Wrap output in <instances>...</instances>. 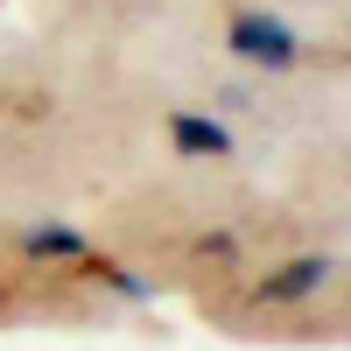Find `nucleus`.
I'll use <instances>...</instances> for the list:
<instances>
[{"mask_svg":"<svg viewBox=\"0 0 351 351\" xmlns=\"http://www.w3.org/2000/svg\"><path fill=\"white\" fill-rule=\"evenodd\" d=\"M302 49L309 43L267 8H232V21H225V56L246 64V71H295Z\"/></svg>","mask_w":351,"mask_h":351,"instance_id":"obj_1","label":"nucleus"},{"mask_svg":"<svg viewBox=\"0 0 351 351\" xmlns=\"http://www.w3.org/2000/svg\"><path fill=\"white\" fill-rule=\"evenodd\" d=\"M169 148L176 162H232L239 155V141H232V127L218 120V112H204V106H169Z\"/></svg>","mask_w":351,"mask_h":351,"instance_id":"obj_2","label":"nucleus"},{"mask_svg":"<svg viewBox=\"0 0 351 351\" xmlns=\"http://www.w3.org/2000/svg\"><path fill=\"white\" fill-rule=\"evenodd\" d=\"M330 281H337V253H302V260H288V267L260 274V281H253V302H260V309H288V302L324 295Z\"/></svg>","mask_w":351,"mask_h":351,"instance_id":"obj_3","label":"nucleus"},{"mask_svg":"<svg viewBox=\"0 0 351 351\" xmlns=\"http://www.w3.org/2000/svg\"><path fill=\"white\" fill-rule=\"evenodd\" d=\"M71 267L92 288H106L112 302H127V309H148L155 302V274H141V267H127V260H112V253H84V260H71Z\"/></svg>","mask_w":351,"mask_h":351,"instance_id":"obj_4","label":"nucleus"},{"mask_svg":"<svg viewBox=\"0 0 351 351\" xmlns=\"http://www.w3.org/2000/svg\"><path fill=\"white\" fill-rule=\"evenodd\" d=\"M14 246H21V260H43V267H71V260H84V253H92V239H84L71 218L21 225V232H14Z\"/></svg>","mask_w":351,"mask_h":351,"instance_id":"obj_5","label":"nucleus"}]
</instances>
